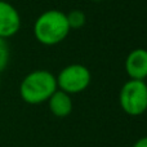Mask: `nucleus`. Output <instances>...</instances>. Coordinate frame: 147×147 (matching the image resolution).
Here are the masks:
<instances>
[{
    "mask_svg": "<svg viewBox=\"0 0 147 147\" xmlns=\"http://www.w3.org/2000/svg\"><path fill=\"white\" fill-rule=\"evenodd\" d=\"M66 13L58 9L43 12L34 23V36L40 44L53 47L62 43L70 34Z\"/></svg>",
    "mask_w": 147,
    "mask_h": 147,
    "instance_id": "obj_1",
    "label": "nucleus"
},
{
    "mask_svg": "<svg viewBox=\"0 0 147 147\" xmlns=\"http://www.w3.org/2000/svg\"><path fill=\"white\" fill-rule=\"evenodd\" d=\"M57 89L54 74L48 70H34L21 81L20 96L28 105H40L48 101Z\"/></svg>",
    "mask_w": 147,
    "mask_h": 147,
    "instance_id": "obj_2",
    "label": "nucleus"
},
{
    "mask_svg": "<svg viewBox=\"0 0 147 147\" xmlns=\"http://www.w3.org/2000/svg\"><path fill=\"white\" fill-rule=\"evenodd\" d=\"M119 105L129 116H140L147 111V84L145 80L129 79L119 92Z\"/></svg>",
    "mask_w": 147,
    "mask_h": 147,
    "instance_id": "obj_3",
    "label": "nucleus"
},
{
    "mask_svg": "<svg viewBox=\"0 0 147 147\" xmlns=\"http://www.w3.org/2000/svg\"><path fill=\"white\" fill-rule=\"evenodd\" d=\"M57 88L67 94H78L89 86L92 80L90 70L81 63H71L61 70L56 76Z\"/></svg>",
    "mask_w": 147,
    "mask_h": 147,
    "instance_id": "obj_4",
    "label": "nucleus"
},
{
    "mask_svg": "<svg viewBox=\"0 0 147 147\" xmlns=\"http://www.w3.org/2000/svg\"><path fill=\"white\" fill-rule=\"evenodd\" d=\"M20 12L10 3L0 0V38L8 39L14 36L21 28Z\"/></svg>",
    "mask_w": 147,
    "mask_h": 147,
    "instance_id": "obj_5",
    "label": "nucleus"
},
{
    "mask_svg": "<svg viewBox=\"0 0 147 147\" xmlns=\"http://www.w3.org/2000/svg\"><path fill=\"white\" fill-rule=\"evenodd\" d=\"M125 72L129 79L146 80L147 79V49L136 48L127 56L124 62Z\"/></svg>",
    "mask_w": 147,
    "mask_h": 147,
    "instance_id": "obj_6",
    "label": "nucleus"
},
{
    "mask_svg": "<svg viewBox=\"0 0 147 147\" xmlns=\"http://www.w3.org/2000/svg\"><path fill=\"white\" fill-rule=\"evenodd\" d=\"M47 102H48L49 111L56 117H67L72 112L74 103L71 96L61 89H57Z\"/></svg>",
    "mask_w": 147,
    "mask_h": 147,
    "instance_id": "obj_7",
    "label": "nucleus"
},
{
    "mask_svg": "<svg viewBox=\"0 0 147 147\" xmlns=\"http://www.w3.org/2000/svg\"><path fill=\"white\" fill-rule=\"evenodd\" d=\"M67 22L71 30H78L81 28L86 22V14L80 9H74L70 10L69 13H66Z\"/></svg>",
    "mask_w": 147,
    "mask_h": 147,
    "instance_id": "obj_8",
    "label": "nucleus"
},
{
    "mask_svg": "<svg viewBox=\"0 0 147 147\" xmlns=\"http://www.w3.org/2000/svg\"><path fill=\"white\" fill-rule=\"evenodd\" d=\"M10 59V48L7 39L0 38V72L7 69Z\"/></svg>",
    "mask_w": 147,
    "mask_h": 147,
    "instance_id": "obj_9",
    "label": "nucleus"
},
{
    "mask_svg": "<svg viewBox=\"0 0 147 147\" xmlns=\"http://www.w3.org/2000/svg\"><path fill=\"white\" fill-rule=\"evenodd\" d=\"M133 147H147V136L145 137H141L140 140H137L134 142Z\"/></svg>",
    "mask_w": 147,
    "mask_h": 147,
    "instance_id": "obj_10",
    "label": "nucleus"
},
{
    "mask_svg": "<svg viewBox=\"0 0 147 147\" xmlns=\"http://www.w3.org/2000/svg\"><path fill=\"white\" fill-rule=\"evenodd\" d=\"M92 1H94V3H99V1H102V0H92Z\"/></svg>",
    "mask_w": 147,
    "mask_h": 147,
    "instance_id": "obj_11",
    "label": "nucleus"
},
{
    "mask_svg": "<svg viewBox=\"0 0 147 147\" xmlns=\"http://www.w3.org/2000/svg\"><path fill=\"white\" fill-rule=\"evenodd\" d=\"M0 88H1V76H0Z\"/></svg>",
    "mask_w": 147,
    "mask_h": 147,
    "instance_id": "obj_12",
    "label": "nucleus"
}]
</instances>
